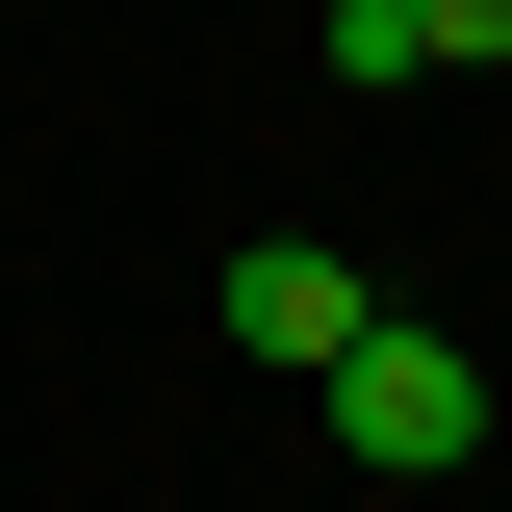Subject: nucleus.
I'll use <instances>...</instances> for the list:
<instances>
[{
	"instance_id": "nucleus-1",
	"label": "nucleus",
	"mask_w": 512,
	"mask_h": 512,
	"mask_svg": "<svg viewBox=\"0 0 512 512\" xmlns=\"http://www.w3.org/2000/svg\"><path fill=\"white\" fill-rule=\"evenodd\" d=\"M333 436H359V461H461V436H487V384H461V333H333Z\"/></svg>"
},
{
	"instance_id": "nucleus-2",
	"label": "nucleus",
	"mask_w": 512,
	"mask_h": 512,
	"mask_svg": "<svg viewBox=\"0 0 512 512\" xmlns=\"http://www.w3.org/2000/svg\"><path fill=\"white\" fill-rule=\"evenodd\" d=\"M333 333H359V256H282V231H256L231 256V359H308L333 384Z\"/></svg>"
},
{
	"instance_id": "nucleus-3",
	"label": "nucleus",
	"mask_w": 512,
	"mask_h": 512,
	"mask_svg": "<svg viewBox=\"0 0 512 512\" xmlns=\"http://www.w3.org/2000/svg\"><path fill=\"white\" fill-rule=\"evenodd\" d=\"M333 52H359V77H487L512 0H333Z\"/></svg>"
}]
</instances>
